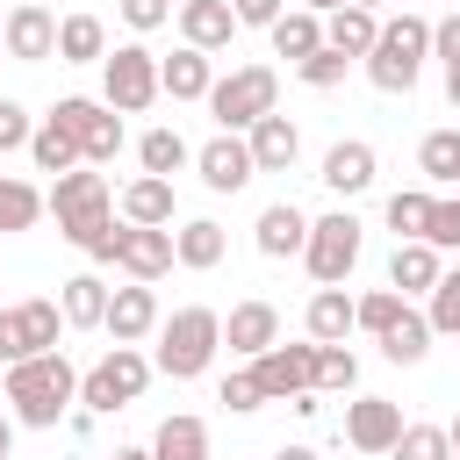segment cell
I'll use <instances>...</instances> for the list:
<instances>
[{
	"label": "cell",
	"mask_w": 460,
	"mask_h": 460,
	"mask_svg": "<svg viewBox=\"0 0 460 460\" xmlns=\"http://www.w3.org/2000/svg\"><path fill=\"white\" fill-rule=\"evenodd\" d=\"M381 352H388L395 367H417V359L431 352V323H424V309H402V316L381 331Z\"/></svg>",
	"instance_id": "32"
},
{
	"label": "cell",
	"mask_w": 460,
	"mask_h": 460,
	"mask_svg": "<svg viewBox=\"0 0 460 460\" xmlns=\"http://www.w3.org/2000/svg\"><path fill=\"white\" fill-rule=\"evenodd\" d=\"M7 402H14V424H29V431H58V417L79 402V374H72V359L50 345V352H36V359H14L7 367Z\"/></svg>",
	"instance_id": "2"
},
{
	"label": "cell",
	"mask_w": 460,
	"mask_h": 460,
	"mask_svg": "<svg viewBox=\"0 0 460 460\" xmlns=\"http://www.w3.org/2000/svg\"><path fill=\"white\" fill-rule=\"evenodd\" d=\"M172 259H180V266H194V273H208V266L223 259V223H208V216L180 223V230H172Z\"/></svg>",
	"instance_id": "30"
},
{
	"label": "cell",
	"mask_w": 460,
	"mask_h": 460,
	"mask_svg": "<svg viewBox=\"0 0 460 460\" xmlns=\"http://www.w3.org/2000/svg\"><path fill=\"white\" fill-rule=\"evenodd\" d=\"M402 309H410V295H395V288H374V295H359V302H352V323L381 338V331H388Z\"/></svg>",
	"instance_id": "41"
},
{
	"label": "cell",
	"mask_w": 460,
	"mask_h": 460,
	"mask_svg": "<svg viewBox=\"0 0 460 460\" xmlns=\"http://www.w3.org/2000/svg\"><path fill=\"white\" fill-rule=\"evenodd\" d=\"M345 65H352L345 50H331V43H316V50H309V58L295 65V72H302V86H316V93H331V86H345Z\"/></svg>",
	"instance_id": "42"
},
{
	"label": "cell",
	"mask_w": 460,
	"mask_h": 460,
	"mask_svg": "<svg viewBox=\"0 0 460 460\" xmlns=\"http://www.w3.org/2000/svg\"><path fill=\"white\" fill-rule=\"evenodd\" d=\"M0 43H7V58L43 65V58H58V14H50V7H36V0H22V7L0 22Z\"/></svg>",
	"instance_id": "12"
},
{
	"label": "cell",
	"mask_w": 460,
	"mask_h": 460,
	"mask_svg": "<svg viewBox=\"0 0 460 460\" xmlns=\"http://www.w3.org/2000/svg\"><path fill=\"white\" fill-rule=\"evenodd\" d=\"M273 338H280V309H273V302H237V309L223 316V345L244 352V359H259Z\"/></svg>",
	"instance_id": "19"
},
{
	"label": "cell",
	"mask_w": 460,
	"mask_h": 460,
	"mask_svg": "<svg viewBox=\"0 0 460 460\" xmlns=\"http://www.w3.org/2000/svg\"><path fill=\"white\" fill-rule=\"evenodd\" d=\"M273 101H280V79H273L266 65H237L230 79L208 86V115H216L223 129H252L259 115H273Z\"/></svg>",
	"instance_id": "6"
},
{
	"label": "cell",
	"mask_w": 460,
	"mask_h": 460,
	"mask_svg": "<svg viewBox=\"0 0 460 460\" xmlns=\"http://www.w3.org/2000/svg\"><path fill=\"white\" fill-rule=\"evenodd\" d=\"M151 460H208V424L201 417H165L151 438Z\"/></svg>",
	"instance_id": "31"
},
{
	"label": "cell",
	"mask_w": 460,
	"mask_h": 460,
	"mask_svg": "<svg viewBox=\"0 0 460 460\" xmlns=\"http://www.w3.org/2000/svg\"><path fill=\"white\" fill-rule=\"evenodd\" d=\"M273 460H316V453H309V446H280Z\"/></svg>",
	"instance_id": "52"
},
{
	"label": "cell",
	"mask_w": 460,
	"mask_h": 460,
	"mask_svg": "<svg viewBox=\"0 0 460 460\" xmlns=\"http://www.w3.org/2000/svg\"><path fill=\"white\" fill-rule=\"evenodd\" d=\"M101 101L115 115H144L158 101V58L144 43H122L115 58H101Z\"/></svg>",
	"instance_id": "8"
},
{
	"label": "cell",
	"mask_w": 460,
	"mask_h": 460,
	"mask_svg": "<svg viewBox=\"0 0 460 460\" xmlns=\"http://www.w3.org/2000/svg\"><path fill=\"white\" fill-rule=\"evenodd\" d=\"M58 323H65V309L58 302H14V309H0V359L14 367V359H36V352H50L58 345Z\"/></svg>",
	"instance_id": "11"
},
{
	"label": "cell",
	"mask_w": 460,
	"mask_h": 460,
	"mask_svg": "<svg viewBox=\"0 0 460 460\" xmlns=\"http://www.w3.org/2000/svg\"><path fill=\"white\" fill-rule=\"evenodd\" d=\"M302 237H309V216H302L295 201H273V208H259V252H266V259H288V252H302Z\"/></svg>",
	"instance_id": "25"
},
{
	"label": "cell",
	"mask_w": 460,
	"mask_h": 460,
	"mask_svg": "<svg viewBox=\"0 0 460 460\" xmlns=\"http://www.w3.org/2000/svg\"><path fill=\"white\" fill-rule=\"evenodd\" d=\"M29 158H36V172H72V165H86L79 158V144L43 115V129H29Z\"/></svg>",
	"instance_id": "33"
},
{
	"label": "cell",
	"mask_w": 460,
	"mask_h": 460,
	"mask_svg": "<svg viewBox=\"0 0 460 460\" xmlns=\"http://www.w3.org/2000/svg\"><path fill=\"white\" fill-rule=\"evenodd\" d=\"M58 309H65L72 331H101V316H108V288H101V273H72L65 295H58Z\"/></svg>",
	"instance_id": "27"
},
{
	"label": "cell",
	"mask_w": 460,
	"mask_h": 460,
	"mask_svg": "<svg viewBox=\"0 0 460 460\" xmlns=\"http://www.w3.org/2000/svg\"><path fill=\"white\" fill-rule=\"evenodd\" d=\"M359 388V359L345 345H316V395H352Z\"/></svg>",
	"instance_id": "38"
},
{
	"label": "cell",
	"mask_w": 460,
	"mask_h": 460,
	"mask_svg": "<svg viewBox=\"0 0 460 460\" xmlns=\"http://www.w3.org/2000/svg\"><path fill=\"white\" fill-rule=\"evenodd\" d=\"M244 151H252V165H259V172H288V165H295V151H302V129L273 108V115H259V122L244 129Z\"/></svg>",
	"instance_id": "17"
},
{
	"label": "cell",
	"mask_w": 460,
	"mask_h": 460,
	"mask_svg": "<svg viewBox=\"0 0 460 460\" xmlns=\"http://www.w3.org/2000/svg\"><path fill=\"white\" fill-rule=\"evenodd\" d=\"M424 58H431V22L424 14H395V22H381V36L367 50V79L381 93H410L417 72H424Z\"/></svg>",
	"instance_id": "3"
},
{
	"label": "cell",
	"mask_w": 460,
	"mask_h": 460,
	"mask_svg": "<svg viewBox=\"0 0 460 460\" xmlns=\"http://www.w3.org/2000/svg\"><path fill=\"white\" fill-rule=\"evenodd\" d=\"M374 36H381V14L374 7H331V22H323V43L345 50V58H367Z\"/></svg>",
	"instance_id": "23"
},
{
	"label": "cell",
	"mask_w": 460,
	"mask_h": 460,
	"mask_svg": "<svg viewBox=\"0 0 460 460\" xmlns=\"http://www.w3.org/2000/svg\"><path fill=\"white\" fill-rule=\"evenodd\" d=\"M50 122L79 144V158L86 165H108L115 151H122V115L108 108V101H86V93H72V101H58L50 108Z\"/></svg>",
	"instance_id": "9"
},
{
	"label": "cell",
	"mask_w": 460,
	"mask_h": 460,
	"mask_svg": "<svg viewBox=\"0 0 460 460\" xmlns=\"http://www.w3.org/2000/svg\"><path fill=\"white\" fill-rule=\"evenodd\" d=\"M431 50H438L446 65H460V14H446V22H431Z\"/></svg>",
	"instance_id": "48"
},
{
	"label": "cell",
	"mask_w": 460,
	"mask_h": 460,
	"mask_svg": "<svg viewBox=\"0 0 460 460\" xmlns=\"http://www.w3.org/2000/svg\"><path fill=\"white\" fill-rule=\"evenodd\" d=\"M230 14H237V29H273L280 0H230Z\"/></svg>",
	"instance_id": "47"
},
{
	"label": "cell",
	"mask_w": 460,
	"mask_h": 460,
	"mask_svg": "<svg viewBox=\"0 0 460 460\" xmlns=\"http://www.w3.org/2000/svg\"><path fill=\"white\" fill-rule=\"evenodd\" d=\"M446 438H453V460H460V417H453V424H446Z\"/></svg>",
	"instance_id": "54"
},
{
	"label": "cell",
	"mask_w": 460,
	"mask_h": 460,
	"mask_svg": "<svg viewBox=\"0 0 460 460\" xmlns=\"http://www.w3.org/2000/svg\"><path fill=\"white\" fill-rule=\"evenodd\" d=\"M446 101L460 108V65H446Z\"/></svg>",
	"instance_id": "50"
},
{
	"label": "cell",
	"mask_w": 460,
	"mask_h": 460,
	"mask_svg": "<svg viewBox=\"0 0 460 460\" xmlns=\"http://www.w3.org/2000/svg\"><path fill=\"white\" fill-rule=\"evenodd\" d=\"M259 402H266V395H259V381H252V367L223 381V410H259Z\"/></svg>",
	"instance_id": "46"
},
{
	"label": "cell",
	"mask_w": 460,
	"mask_h": 460,
	"mask_svg": "<svg viewBox=\"0 0 460 460\" xmlns=\"http://www.w3.org/2000/svg\"><path fill=\"white\" fill-rule=\"evenodd\" d=\"M194 172H201V187H208V194H237L259 165H252L244 137H237V129H223V137H208V144L194 151Z\"/></svg>",
	"instance_id": "13"
},
{
	"label": "cell",
	"mask_w": 460,
	"mask_h": 460,
	"mask_svg": "<svg viewBox=\"0 0 460 460\" xmlns=\"http://www.w3.org/2000/svg\"><path fill=\"white\" fill-rule=\"evenodd\" d=\"M453 187H460V180H453Z\"/></svg>",
	"instance_id": "56"
},
{
	"label": "cell",
	"mask_w": 460,
	"mask_h": 460,
	"mask_svg": "<svg viewBox=\"0 0 460 460\" xmlns=\"http://www.w3.org/2000/svg\"><path fill=\"white\" fill-rule=\"evenodd\" d=\"M208 86H216V72H208V50L180 43L172 58H158V93H172V101H208Z\"/></svg>",
	"instance_id": "20"
},
{
	"label": "cell",
	"mask_w": 460,
	"mask_h": 460,
	"mask_svg": "<svg viewBox=\"0 0 460 460\" xmlns=\"http://www.w3.org/2000/svg\"><path fill=\"white\" fill-rule=\"evenodd\" d=\"M388 460H453V438H446V424H402Z\"/></svg>",
	"instance_id": "35"
},
{
	"label": "cell",
	"mask_w": 460,
	"mask_h": 460,
	"mask_svg": "<svg viewBox=\"0 0 460 460\" xmlns=\"http://www.w3.org/2000/svg\"><path fill=\"white\" fill-rule=\"evenodd\" d=\"M345 331H359L352 323V295L345 288H316L309 295V338L316 345H345Z\"/></svg>",
	"instance_id": "28"
},
{
	"label": "cell",
	"mask_w": 460,
	"mask_h": 460,
	"mask_svg": "<svg viewBox=\"0 0 460 460\" xmlns=\"http://www.w3.org/2000/svg\"><path fill=\"white\" fill-rule=\"evenodd\" d=\"M302 7H309V14H331V7H345V0H302Z\"/></svg>",
	"instance_id": "53"
},
{
	"label": "cell",
	"mask_w": 460,
	"mask_h": 460,
	"mask_svg": "<svg viewBox=\"0 0 460 460\" xmlns=\"http://www.w3.org/2000/svg\"><path fill=\"white\" fill-rule=\"evenodd\" d=\"M252 381H259V395L266 402H295V395H309L316 388V345H266L259 359H252Z\"/></svg>",
	"instance_id": "10"
},
{
	"label": "cell",
	"mask_w": 460,
	"mask_h": 460,
	"mask_svg": "<svg viewBox=\"0 0 460 460\" xmlns=\"http://www.w3.org/2000/svg\"><path fill=\"white\" fill-rule=\"evenodd\" d=\"M395 431H402V410H395L388 395H359V402H345V446H352V453H388Z\"/></svg>",
	"instance_id": "16"
},
{
	"label": "cell",
	"mask_w": 460,
	"mask_h": 460,
	"mask_svg": "<svg viewBox=\"0 0 460 460\" xmlns=\"http://www.w3.org/2000/svg\"><path fill=\"white\" fill-rule=\"evenodd\" d=\"M331 194H367L374 187V144H359V137H345V144H331L323 151V172H316Z\"/></svg>",
	"instance_id": "21"
},
{
	"label": "cell",
	"mask_w": 460,
	"mask_h": 460,
	"mask_svg": "<svg viewBox=\"0 0 460 460\" xmlns=\"http://www.w3.org/2000/svg\"><path fill=\"white\" fill-rule=\"evenodd\" d=\"M302 259H309V280L316 288H345V273L359 266V216H316L309 237H302Z\"/></svg>",
	"instance_id": "7"
},
{
	"label": "cell",
	"mask_w": 460,
	"mask_h": 460,
	"mask_svg": "<svg viewBox=\"0 0 460 460\" xmlns=\"http://www.w3.org/2000/svg\"><path fill=\"white\" fill-rule=\"evenodd\" d=\"M417 165H424V180H460V129H431L424 144H417Z\"/></svg>",
	"instance_id": "39"
},
{
	"label": "cell",
	"mask_w": 460,
	"mask_h": 460,
	"mask_svg": "<svg viewBox=\"0 0 460 460\" xmlns=\"http://www.w3.org/2000/svg\"><path fill=\"white\" fill-rule=\"evenodd\" d=\"M14 453V417H0V460Z\"/></svg>",
	"instance_id": "51"
},
{
	"label": "cell",
	"mask_w": 460,
	"mask_h": 460,
	"mask_svg": "<svg viewBox=\"0 0 460 460\" xmlns=\"http://www.w3.org/2000/svg\"><path fill=\"white\" fill-rule=\"evenodd\" d=\"M316 43H323V14H309V7H280V14H273V50H280L288 65H302Z\"/></svg>",
	"instance_id": "26"
},
{
	"label": "cell",
	"mask_w": 460,
	"mask_h": 460,
	"mask_svg": "<svg viewBox=\"0 0 460 460\" xmlns=\"http://www.w3.org/2000/svg\"><path fill=\"white\" fill-rule=\"evenodd\" d=\"M216 345H223V316L216 309H172L158 323V359L151 367L172 374V381H194V374H208Z\"/></svg>",
	"instance_id": "4"
},
{
	"label": "cell",
	"mask_w": 460,
	"mask_h": 460,
	"mask_svg": "<svg viewBox=\"0 0 460 460\" xmlns=\"http://www.w3.org/2000/svg\"><path fill=\"white\" fill-rule=\"evenodd\" d=\"M180 36H187L194 50H223V43L237 36L230 0H180Z\"/></svg>",
	"instance_id": "22"
},
{
	"label": "cell",
	"mask_w": 460,
	"mask_h": 460,
	"mask_svg": "<svg viewBox=\"0 0 460 460\" xmlns=\"http://www.w3.org/2000/svg\"><path fill=\"white\" fill-rule=\"evenodd\" d=\"M438 244H424V237H395V252H388V288L395 295H431L438 288Z\"/></svg>",
	"instance_id": "18"
},
{
	"label": "cell",
	"mask_w": 460,
	"mask_h": 460,
	"mask_svg": "<svg viewBox=\"0 0 460 460\" xmlns=\"http://www.w3.org/2000/svg\"><path fill=\"white\" fill-rule=\"evenodd\" d=\"M431 208H438V201H431L424 187H402V194H388V230H395V237H424V230H431Z\"/></svg>",
	"instance_id": "37"
},
{
	"label": "cell",
	"mask_w": 460,
	"mask_h": 460,
	"mask_svg": "<svg viewBox=\"0 0 460 460\" xmlns=\"http://www.w3.org/2000/svg\"><path fill=\"white\" fill-rule=\"evenodd\" d=\"M115 266H122L129 280H158V273H172V230H165V223H122Z\"/></svg>",
	"instance_id": "14"
},
{
	"label": "cell",
	"mask_w": 460,
	"mask_h": 460,
	"mask_svg": "<svg viewBox=\"0 0 460 460\" xmlns=\"http://www.w3.org/2000/svg\"><path fill=\"white\" fill-rule=\"evenodd\" d=\"M122 223H172V180L144 172L122 187Z\"/></svg>",
	"instance_id": "29"
},
{
	"label": "cell",
	"mask_w": 460,
	"mask_h": 460,
	"mask_svg": "<svg viewBox=\"0 0 460 460\" xmlns=\"http://www.w3.org/2000/svg\"><path fill=\"white\" fill-rule=\"evenodd\" d=\"M29 129H36V122H29V108L0 93V151H29Z\"/></svg>",
	"instance_id": "43"
},
{
	"label": "cell",
	"mask_w": 460,
	"mask_h": 460,
	"mask_svg": "<svg viewBox=\"0 0 460 460\" xmlns=\"http://www.w3.org/2000/svg\"><path fill=\"white\" fill-rule=\"evenodd\" d=\"M137 158H144V172H158V180H172V172H180V165H187L194 151H187V137H180V129H151V137L137 144Z\"/></svg>",
	"instance_id": "36"
},
{
	"label": "cell",
	"mask_w": 460,
	"mask_h": 460,
	"mask_svg": "<svg viewBox=\"0 0 460 460\" xmlns=\"http://www.w3.org/2000/svg\"><path fill=\"white\" fill-rule=\"evenodd\" d=\"M165 14H172V0H122V22H129L137 36H151V29H165Z\"/></svg>",
	"instance_id": "45"
},
{
	"label": "cell",
	"mask_w": 460,
	"mask_h": 460,
	"mask_svg": "<svg viewBox=\"0 0 460 460\" xmlns=\"http://www.w3.org/2000/svg\"><path fill=\"white\" fill-rule=\"evenodd\" d=\"M101 58H108L101 14H65L58 22V65H101Z\"/></svg>",
	"instance_id": "24"
},
{
	"label": "cell",
	"mask_w": 460,
	"mask_h": 460,
	"mask_svg": "<svg viewBox=\"0 0 460 460\" xmlns=\"http://www.w3.org/2000/svg\"><path fill=\"white\" fill-rule=\"evenodd\" d=\"M345 7H381V0H345Z\"/></svg>",
	"instance_id": "55"
},
{
	"label": "cell",
	"mask_w": 460,
	"mask_h": 460,
	"mask_svg": "<svg viewBox=\"0 0 460 460\" xmlns=\"http://www.w3.org/2000/svg\"><path fill=\"white\" fill-rule=\"evenodd\" d=\"M151 359L137 352V345H115L108 359H93L86 374H79V410H93V417H108V410H129L144 388H151Z\"/></svg>",
	"instance_id": "5"
},
{
	"label": "cell",
	"mask_w": 460,
	"mask_h": 460,
	"mask_svg": "<svg viewBox=\"0 0 460 460\" xmlns=\"http://www.w3.org/2000/svg\"><path fill=\"white\" fill-rule=\"evenodd\" d=\"M101 331H108L115 345H137V338H151V331H158V295H151V280L108 288V316H101Z\"/></svg>",
	"instance_id": "15"
},
{
	"label": "cell",
	"mask_w": 460,
	"mask_h": 460,
	"mask_svg": "<svg viewBox=\"0 0 460 460\" xmlns=\"http://www.w3.org/2000/svg\"><path fill=\"white\" fill-rule=\"evenodd\" d=\"M424 323H431V338H460V266H453V273H438Z\"/></svg>",
	"instance_id": "40"
},
{
	"label": "cell",
	"mask_w": 460,
	"mask_h": 460,
	"mask_svg": "<svg viewBox=\"0 0 460 460\" xmlns=\"http://www.w3.org/2000/svg\"><path fill=\"white\" fill-rule=\"evenodd\" d=\"M0 50H7V43H0Z\"/></svg>",
	"instance_id": "57"
},
{
	"label": "cell",
	"mask_w": 460,
	"mask_h": 460,
	"mask_svg": "<svg viewBox=\"0 0 460 460\" xmlns=\"http://www.w3.org/2000/svg\"><path fill=\"white\" fill-rule=\"evenodd\" d=\"M50 216H58V230L86 252V259H115V244H122V223H115V194H108V180L101 172H58L50 180Z\"/></svg>",
	"instance_id": "1"
},
{
	"label": "cell",
	"mask_w": 460,
	"mask_h": 460,
	"mask_svg": "<svg viewBox=\"0 0 460 460\" xmlns=\"http://www.w3.org/2000/svg\"><path fill=\"white\" fill-rule=\"evenodd\" d=\"M424 244H438V252H460V194L431 208V230H424Z\"/></svg>",
	"instance_id": "44"
},
{
	"label": "cell",
	"mask_w": 460,
	"mask_h": 460,
	"mask_svg": "<svg viewBox=\"0 0 460 460\" xmlns=\"http://www.w3.org/2000/svg\"><path fill=\"white\" fill-rule=\"evenodd\" d=\"M108 460H151V446H115Z\"/></svg>",
	"instance_id": "49"
},
{
	"label": "cell",
	"mask_w": 460,
	"mask_h": 460,
	"mask_svg": "<svg viewBox=\"0 0 460 460\" xmlns=\"http://www.w3.org/2000/svg\"><path fill=\"white\" fill-rule=\"evenodd\" d=\"M43 216V194L29 187V180H14V172H0V237H14V230H29Z\"/></svg>",
	"instance_id": "34"
}]
</instances>
